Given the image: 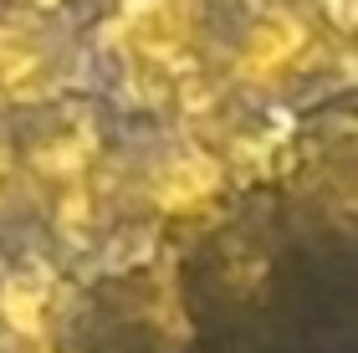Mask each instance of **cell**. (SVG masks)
Wrapping results in <instances>:
<instances>
[]
</instances>
